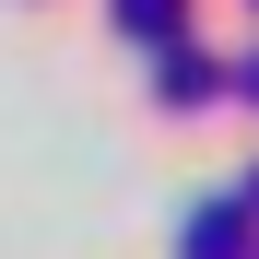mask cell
Wrapping results in <instances>:
<instances>
[{
	"instance_id": "6da1fadb",
	"label": "cell",
	"mask_w": 259,
	"mask_h": 259,
	"mask_svg": "<svg viewBox=\"0 0 259 259\" xmlns=\"http://www.w3.org/2000/svg\"><path fill=\"white\" fill-rule=\"evenodd\" d=\"M189 259H236V200H212V212H189Z\"/></svg>"
},
{
	"instance_id": "7a4b0ae2",
	"label": "cell",
	"mask_w": 259,
	"mask_h": 259,
	"mask_svg": "<svg viewBox=\"0 0 259 259\" xmlns=\"http://www.w3.org/2000/svg\"><path fill=\"white\" fill-rule=\"evenodd\" d=\"M153 95H165V106H200V95H212V59H165Z\"/></svg>"
},
{
	"instance_id": "3957f363",
	"label": "cell",
	"mask_w": 259,
	"mask_h": 259,
	"mask_svg": "<svg viewBox=\"0 0 259 259\" xmlns=\"http://www.w3.org/2000/svg\"><path fill=\"white\" fill-rule=\"evenodd\" d=\"M247 95H259V59H247Z\"/></svg>"
}]
</instances>
